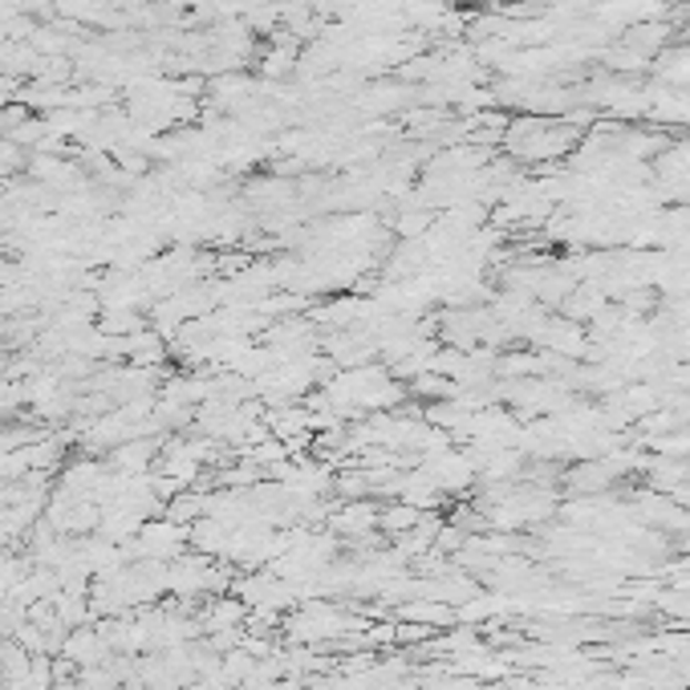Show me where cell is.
<instances>
[{"label": "cell", "mask_w": 690, "mask_h": 690, "mask_svg": "<svg viewBox=\"0 0 690 690\" xmlns=\"http://www.w3.org/2000/svg\"><path fill=\"white\" fill-rule=\"evenodd\" d=\"M183 540H187V532L179 528V524H151V528H143V552L146 557H175L179 548H183Z\"/></svg>", "instance_id": "obj_1"}, {"label": "cell", "mask_w": 690, "mask_h": 690, "mask_svg": "<svg viewBox=\"0 0 690 690\" xmlns=\"http://www.w3.org/2000/svg\"><path fill=\"white\" fill-rule=\"evenodd\" d=\"M65 655H70L73 662H85V667H90V662H98V658L106 655V642H102L98 633H73L70 642H65Z\"/></svg>", "instance_id": "obj_2"}]
</instances>
